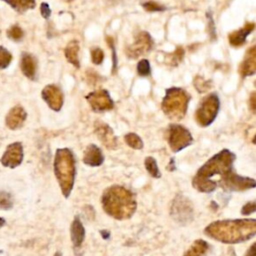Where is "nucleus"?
I'll return each instance as SVG.
<instances>
[{
  "mask_svg": "<svg viewBox=\"0 0 256 256\" xmlns=\"http://www.w3.org/2000/svg\"><path fill=\"white\" fill-rule=\"evenodd\" d=\"M208 237L226 244H237L253 238L256 234L254 218L217 220L204 229Z\"/></svg>",
  "mask_w": 256,
  "mask_h": 256,
  "instance_id": "obj_1",
  "label": "nucleus"
},
{
  "mask_svg": "<svg viewBox=\"0 0 256 256\" xmlns=\"http://www.w3.org/2000/svg\"><path fill=\"white\" fill-rule=\"evenodd\" d=\"M236 156L228 149H223L213 155L197 171L192 179V186L199 192L211 193L217 187V182L211 178L214 175L223 176L233 170Z\"/></svg>",
  "mask_w": 256,
  "mask_h": 256,
  "instance_id": "obj_2",
  "label": "nucleus"
},
{
  "mask_svg": "<svg viewBox=\"0 0 256 256\" xmlns=\"http://www.w3.org/2000/svg\"><path fill=\"white\" fill-rule=\"evenodd\" d=\"M101 204L106 214L116 220L131 218L137 208L135 195L120 185H113L105 189L101 197Z\"/></svg>",
  "mask_w": 256,
  "mask_h": 256,
  "instance_id": "obj_3",
  "label": "nucleus"
},
{
  "mask_svg": "<svg viewBox=\"0 0 256 256\" xmlns=\"http://www.w3.org/2000/svg\"><path fill=\"white\" fill-rule=\"evenodd\" d=\"M53 167L61 192L65 198H68L72 192L76 175L75 159L72 151L69 148L57 149Z\"/></svg>",
  "mask_w": 256,
  "mask_h": 256,
  "instance_id": "obj_4",
  "label": "nucleus"
},
{
  "mask_svg": "<svg viewBox=\"0 0 256 256\" xmlns=\"http://www.w3.org/2000/svg\"><path fill=\"white\" fill-rule=\"evenodd\" d=\"M190 98L186 90L179 87H171L166 90L161 104L162 111L172 120H181L186 114Z\"/></svg>",
  "mask_w": 256,
  "mask_h": 256,
  "instance_id": "obj_5",
  "label": "nucleus"
},
{
  "mask_svg": "<svg viewBox=\"0 0 256 256\" xmlns=\"http://www.w3.org/2000/svg\"><path fill=\"white\" fill-rule=\"evenodd\" d=\"M220 107L219 97L216 93H210L205 96L199 103L196 112L195 120L199 126L207 127L216 118Z\"/></svg>",
  "mask_w": 256,
  "mask_h": 256,
  "instance_id": "obj_6",
  "label": "nucleus"
},
{
  "mask_svg": "<svg viewBox=\"0 0 256 256\" xmlns=\"http://www.w3.org/2000/svg\"><path fill=\"white\" fill-rule=\"evenodd\" d=\"M167 141L173 152H179L193 142L190 131L180 124H170L167 129Z\"/></svg>",
  "mask_w": 256,
  "mask_h": 256,
  "instance_id": "obj_7",
  "label": "nucleus"
},
{
  "mask_svg": "<svg viewBox=\"0 0 256 256\" xmlns=\"http://www.w3.org/2000/svg\"><path fill=\"white\" fill-rule=\"evenodd\" d=\"M218 184H220V186L225 191L230 192H242L252 189L256 186V182L253 178L240 176L233 172V170L221 176Z\"/></svg>",
  "mask_w": 256,
  "mask_h": 256,
  "instance_id": "obj_8",
  "label": "nucleus"
},
{
  "mask_svg": "<svg viewBox=\"0 0 256 256\" xmlns=\"http://www.w3.org/2000/svg\"><path fill=\"white\" fill-rule=\"evenodd\" d=\"M171 216L180 224H187L193 219V205L185 196L178 194L171 205Z\"/></svg>",
  "mask_w": 256,
  "mask_h": 256,
  "instance_id": "obj_9",
  "label": "nucleus"
},
{
  "mask_svg": "<svg viewBox=\"0 0 256 256\" xmlns=\"http://www.w3.org/2000/svg\"><path fill=\"white\" fill-rule=\"evenodd\" d=\"M152 47L153 39L150 34L146 31H141L136 35L134 42L126 47L125 53L128 58L136 59L144 54L149 53Z\"/></svg>",
  "mask_w": 256,
  "mask_h": 256,
  "instance_id": "obj_10",
  "label": "nucleus"
},
{
  "mask_svg": "<svg viewBox=\"0 0 256 256\" xmlns=\"http://www.w3.org/2000/svg\"><path fill=\"white\" fill-rule=\"evenodd\" d=\"M86 99L95 112L109 111L114 107L113 100L109 92L105 89L90 92L88 95H86Z\"/></svg>",
  "mask_w": 256,
  "mask_h": 256,
  "instance_id": "obj_11",
  "label": "nucleus"
},
{
  "mask_svg": "<svg viewBox=\"0 0 256 256\" xmlns=\"http://www.w3.org/2000/svg\"><path fill=\"white\" fill-rule=\"evenodd\" d=\"M23 158H24V151H23L22 143L13 142L6 147L0 159V162L4 167L14 169L21 165Z\"/></svg>",
  "mask_w": 256,
  "mask_h": 256,
  "instance_id": "obj_12",
  "label": "nucleus"
},
{
  "mask_svg": "<svg viewBox=\"0 0 256 256\" xmlns=\"http://www.w3.org/2000/svg\"><path fill=\"white\" fill-rule=\"evenodd\" d=\"M41 96L43 100L46 102V104L54 111H59L64 102V96L61 91V89L54 85V84H48L46 85L42 92Z\"/></svg>",
  "mask_w": 256,
  "mask_h": 256,
  "instance_id": "obj_13",
  "label": "nucleus"
},
{
  "mask_svg": "<svg viewBox=\"0 0 256 256\" xmlns=\"http://www.w3.org/2000/svg\"><path fill=\"white\" fill-rule=\"evenodd\" d=\"M94 128L95 134L106 148L115 149L117 147V138L113 132V129L108 124L101 121H96Z\"/></svg>",
  "mask_w": 256,
  "mask_h": 256,
  "instance_id": "obj_14",
  "label": "nucleus"
},
{
  "mask_svg": "<svg viewBox=\"0 0 256 256\" xmlns=\"http://www.w3.org/2000/svg\"><path fill=\"white\" fill-rule=\"evenodd\" d=\"M27 118V113L21 105H15L12 107L5 117V125L10 130L20 129Z\"/></svg>",
  "mask_w": 256,
  "mask_h": 256,
  "instance_id": "obj_15",
  "label": "nucleus"
},
{
  "mask_svg": "<svg viewBox=\"0 0 256 256\" xmlns=\"http://www.w3.org/2000/svg\"><path fill=\"white\" fill-rule=\"evenodd\" d=\"M239 72L242 77L252 76L256 72V47L249 48L239 66Z\"/></svg>",
  "mask_w": 256,
  "mask_h": 256,
  "instance_id": "obj_16",
  "label": "nucleus"
},
{
  "mask_svg": "<svg viewBox=\"0 0 256 256\" xmlns=\"http://www.w3.org/2000/svg\"><path fill=\"white\" fill-rule=\"evenodd\" d=\"M83 162L84 164L91 167H97L102 165L104 162V155L101 149L95 144L88 145L84 151Z\"/></svg>",
  "mask_w": 256,
  "mask_h": 256,
  "instance_id": "obj_17",
  "label": "nucleus"
},
{
  "mask_svg": "<svg viewBox=\"0 0 256 256\" xmlns=\"http://www.w3.org/2000/svg\"><path fill=\"white\" fill-rule=\"evenodd\" d=\"M255 24L253 22L246 23L241 29L235 30L228 35L229 43L233 47H240L242 46L247 39V36L254 30Z\"/></svg>",
  "mask_w": 256,
  "mask_h": 256,
  "instance_id": "obj_18",
  "label": "nucleus"
},
{
  "mask_svg": "<svg viewBox=\"0 0 256 256\" xmlns=\"http://www.w3.org/2000/svg\"><path fill=\"white\" fill-rule=\"evenodd\" d=\"M20 69L24 76L28 79L35 80L37 72V60L36 58L27 52H23L20 60Z\"/></svg>",
  "mask_w": 256,
  "mask_h": 256,
  "instance_id": "obj_19",
  "label": "nucleus"
},
{
  "mask_svg": "<svg viewBox=\"0 0 256 256\" xmlns=\"http://www.w3.org/2000/svg\"><path fill=\"white\" fill-rule=\"evenodd\" d=\"M70 236L75 248L81 247L85 239V228L78 216H75L70 226Z\"/></svg>",
  "mask_w": 256,
  "mask_h": 256,
  "instance_id": "obj_20",
  "label": "nucleus"
},
{
  "mask_svg": "<svg viewBox=\"0 0 256 256\" xmlns=\"http://www.w3.org/2000/svg\"><path fill=\"white\" fill-rule=\"evenodd\" d=\"M79 43L76 40H72L70 41L67 46L65 47L64 50V54L66 59L68 60L69 63H71L73 66H75V68H79L80 67V61H79Z\"/></svg>",
  "mask_w": 256,
  "mask_h": 256,
  "instance_id": "obj_21",
  "label": "nucleus"
},
{
  "mask_svg": "<svg viewBox=\"0 0 256 256\" xmlns=\"http://www.w3.org/2000/svg\"><path fill=\"white\" fill-rule=\"evenodd\" d=\"M9 5L17 13H25L28 10L34 9L36 0H1Z\"/></svg>",
  "mask_w": 256,
  "mask_h": 256,
  "instance_id": "obj_22",
  "label": "nucleus"
},
{
  "mask_svg": "<svg viewBox=\"0 0 256 256\" xmlns=\"http://www.w3.org/2000/svg\"><path fill=\"white\" fill-rule=\"evenodd\" d=\"M209 250V244L203 239H197L183 254V256H204Z\"/></svg>",
  "mask_w": 256,
  "mask_h": 256,
  "instance_id": "obj_23",
  "label": "nucleus"
},
{
  "mask_svg": "<svg viewBox=\"0 0 256 256\" xmlns=\"http://www.w3.org/2000/svg\"><path fill=\"white\" fill-rule=\"evenodd\" d=\"M144 165H145V168H146L147 172L153 178H160L161 177V172L158 168V165H157V162H156L155 158H153L151 156L146 157L145 160H144Z\"/></svg>",
  "mask_w": 256,
  "mask_h": 256,
  "instance_id": "obj_24",
  "label": "nucleus"
},
{
  "mask_svg": "<svg viewBox=\"0 0 256 256\" xmlns=\"http://www.w3.org/2000/svg\"><path fill=\"white\" fill-rule=\"evenodd\" d=\"M124 140L126 142V144L128 146H130L131 148L133 149H136V150H140L143 148V141L142 139L135 133H127L125 136H124Z\"/></svg>",
  "mask_w": 256,
  "mask_h": 256,
  "instance_id": "obj_25",
  "label": "nucleus"
},
{
  "mask_svg": "<svg viewBox=\"0 0 256 256\" xmlns=\"http://www.w3.org/2000/svg\"><path fill=\"white\" fill-rule=\"evenodd\" d=\"M13 197L11 193L0 190V210L8 211L13 207Z\"/></svg>",
  "mask_w": 256,
  "mask_h": 256,
  "instance_id": "obj_26",
  "label": "nucleus"
},
{
  "mask_svg": "<svg viewBox=\"0 0 256 256\" xmlns=\"http://www.w3.org/2000/svg\"><path fill=\"white\" fill-rule=\"evenodd\" d=\"M185 51L182 47H177L174 52L168 55L167 57V63L170 64L171 66H177L184 58Z\"/></svg>",
  "mask_w": 256,
  "mask_h": 256,
  "instance_id": "obj_27",
  "label": "nucleus"
},
{
  "mask_svg": "<svg viewBox=\"0 0 256 256\" xmlns=\"http://www.w3.org/2000/svg\"><path fill=\"white\" fill-rule=\"evenodd\" d=\"M6 35L9 39L18 42L23 39L24 31L22 30V28L19 25L15 24V25H12L11 27H9V29L6 31Z\"/></svg>",
  "mask_w": 256,
  "mask_h": 256,
  "instance_id": "obj_28",
  "label": "nucleus"
},
{
  "mask_svg": "<svg viewBox=\"0 0 256 256\" xmlns=\"http://www.w3.org/2000/svg\"><path fill=\"white\" fill-rule=\"evenodd\" d=\"M13 56L4 46H0V69H6L12 62Z\"/></svg>",
  "mask_w": 256,
  "mask_h": 256,
  "instance_id": "obj_29",
  "label": "nucleus"
},
{
  "mask_svg": "<svg viewBox=\"0 0 256 256\" xmlns=\"http://www.w3.org/2000/svg\"><path fill=\"white\" fill-rule=\"evenodd\" d=\"M141 5L147 12H162L167 9L166 6L155 1H147L142 3Z\"/></svg>",
  "mask_w": 256,
  "mask_h": 256,
  "instance_id": "obj_30",
  "label": "nucleus"
},
{
  "mask_svg": "<svg viewBox=\"0 0 256 256\" xmlns=\"http://www.w3.org/2000/svg\"><path fill=\"white\" fill-rule=\"evenodd\" d=\"M137 73L139 76H142V77H146L150 75L151 68H150V63L147 59H142L138 62Z\"/></svg>",
  "mask_w": 256,
  "mask_h": 256,
  "instance_id": "obj_31",
  "label": "nucleus"
},
{
  "mask_svg": "<svg viewBox=\"0 0 256 256\" xmlns=\"http://www.w3.org/2000/svg\"><path fill=\"white\" fill-rule=\"evenodd\" d=\"M194 86H195V88L197 89V91L199 93L206 92L211 88L210 82H208L207 80H205L201 76H196V78L194 79Z\"/></svg>",
  "mask_w": 256,
  "mask_h": 256,
  "instance_id": "obj_32",
  "label": "nucleus"
},
{
  "mask_svg": "<svg viewBox=\"0 0 256 256\" xmlns=\"http://www.w3.org/2000/svg\"><path fill=\"white\" fill-rule=\"evenodd\" d=\"M106 41L108 46L110 47L112 51V73H116L117 70V56H116V51H115V45H114V40L111 36L106 37Z\"/></svg>",
  "mask_w": 256,
  "mask_h": 256,
  "instance_id": "obj_33",
  "label": "nucleus"
},
{
  "mask_svg": "<svg viewBox=\"0 0 256 256\" xmlns=\"http://www.w3.org/2000/svg\"><path fill=\"white\" fill-rule=\"evenodd\" d=\"M91 59H92L93 64L100 65L104 60V52L102 51V49H100L98 47L93 48L91 50Z\"/></svg>",
  "mask_w": 256,
  "mask_h": 256,
  "instance_id": "obj_34",
  "label": "nucleus"
},
{
  "mask_svg": "<svg viewBox=\"0 0 256 256\" xmlns=\"http://www.w3.org/2000/svg\"><path fill=\"white\" fill-rule=\"evenodd\" d=\"M255 211H256V202L255 201H250V202L246 203L241 209L242 215H250V214L254 213Z\"/></svg>",
  "mask_w": 256,
  "mask_h": 256,
  "instance_id": "obj_35",
  "label": "nucleus"
},
{
  "mask_svg": "<svg viewBox=\"0 0 256 256\" xmlns=\"http://www.w3.org/2000/svg\"><path fill=\"white\" fill-rule=\"evenodd\" d=\"M207 18H208V31L209 34L211 35L212 39L216 38V29H215V25H214V21L213 18L211 16V13H207Z\"/></svg>",
  "mask_w": 256,
  "mask_h": 256,
  "instance_id": "obj_36",
  "label": "nucleus"
},
{
  "mask_svg": "<svg viewBox=\"0 0 256 256\" xmlns=\"http://www.w3.org/2000/svg\"><path fill=\"white\" fill-rule=\"evenodd\" d=\"M40 12H41V15H42L43 18L48 19V18L50 17V15H51V9H50L48 3L42 2V3L40 4Z\"/></svg>",
  "mask_w": 256,
  "mask_h": 256,
  "instance_id": "obj_37",
  "label": "nucleus"
},
{
  "mask_svg": "<svg viewBox=\"0 0 256 256\" xmlns=\"http://www.w3.org/2000/svg\"><path fill=\"white\" fill-rule=\"evenodd\" d=\"M249 106H250V109L252 110V112L254 113L255 110H256V96H255V93L253 92L249 98Z\"/></svg>",
  "mask_w": 256,
  "mask_h": 256,
  "instance_id": "obj_38",
  "label": "nucleus"
},
{
  "mask_svg": "<svg viewBox=\"0 0 256 256\" xmlns=\"http://www.w3.org/2000/svg\"><path fill=\"white\" fill-rule=\"evenodd\" d=\"M255 247H256V243H252V245L248 248V250L246 251V253L244 254V256H256L255 254Z\"/></svg>",
  "mask_w": 256,
  "mask_h": 256,
  "instance_id": "obj_39",
  "label": "nucleus"
},
{
  "mask_svg": "<svg viewBox=\"0 0 256 256\" xmlns=\"http://www.w3.org/2000/svg\"><path fill=\"white\" fill-rule=\"evenodd\" d=\"M100 234H101V236H102L105 240H108V239L110 238V232L107 231V230H101V231H100Z\"/></svg>",
  "mask_w": 256,
  "mask_h": 256,
  "instance_id": "obj_40",
  "label": "nucleus"
},
{
  "mask_svg": "<svg viewBox=\"0 0 256 256\" xmlns=\"http://www.w3.org/2000/svg\"><path fill=\"white\" fill-rule=\"evenodd\" d=\"M6 224V220L3 217H0V228H2Z\"/></svg>",
  "mask_w": 256,
  "mask_h": 256,
  "instance_id": "obj_41",
  "label": "nucleus"
},
{
  "mask_svg": "<svg viewBox=\"0 0 256 256\" xmlns=\"http://www.w3.org/2000/svg\"><path fill=\"white\" fill-rule=\"evenodd\" d=\"M107 3H110V4H116V3H118L119 1H121V0H105Z\"/></svg>",
  "mask_w": 256,
  "mask_h": 256,
  "instance_id": "obj_42",
  "label": "nucleus"
},
{
  "mask_svg": "<svg viewBox=\"0 0 256 256\" xmlns=\"http://www.w3.org/2000/svg\"><path fill=\"white\" fill-rule=\"evenodd\" d=\"M54 256H62V253L60 251H57V252H55Z\"/></svg>",
  "mask_w": 256,
  "mask_h": 256,
  "instance_id": "obj_43",
  "label": "nucleus"
},
{
  "mask_svg": "<svg viewBox=\"0 0 256 256\" xmlns=\"http://www.w3.org/2000/svg\"><path fill=\"white\" fill-rule=\"evenodd\" d=\"M0 33H1V31H0Z\"/></svg>",
  "mask_w": 256,
  "mask_h": 256,
  "instance_id": "obj_44",
  "label": "nucleus"
},
{
  "mask_svg": "<svg viewBox=\"0 0 256 256\" xmlns=\"http://www.w3.org/2000/svg\"><path fill=\"white\" fill-rule=\"evenodd\" d=\"M19 256H20V255H19Z\"/></svg>",
  "mask_w": 256,
  "mask_h": 256,
  "instance_id": "obj_45",
  "label": "nucleus"
}]
</instances>
